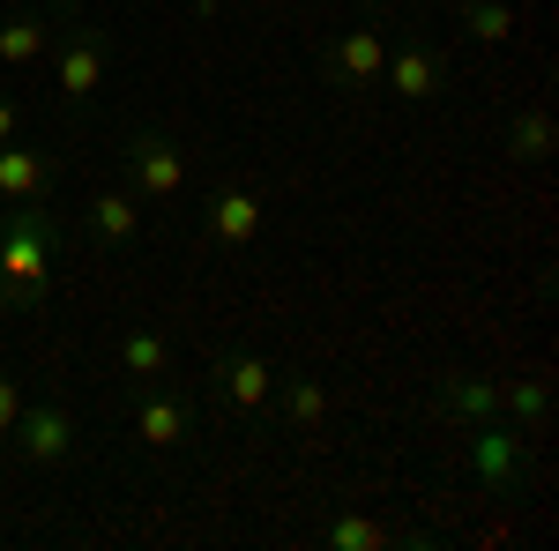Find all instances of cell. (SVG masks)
<instances>
[{"instance_id":"6da1fadb","label":"cell","mask_w":559,"mask_h":551,"mask_svg":"<svg viewBox=\"0 0 559 551\" xmlns=\"http://www.w3.org/2000/svg\"><path fill=\"white\" fill-rule=\"evenodd\" d=\"M52 276V224L38 216V202H15L8 231H0V284L23 298V291H45Z\"/></svg>"},{"instance_id":"7a4b0ae2","label":"cell","mask_w":559,"mask_h":551,"mask_svg":"<svg viewBox=\"0 0 559 551\" xmlns=\"http://www.w3.org/2000/svg\"><path fill=\"white\" fill-rule=\"evenodd\" d=\"M128 165H134V194H150V202H173L179 187H187V149H179L173 134H134Z\"/></svg>"},{"instance_id":"3957f363","label":"cell","mask_w":559,"mask_h":551,"mask_svg":"<svg viewBox=\"0 0 559 551\" xmlns=\"http://www.w3.org/2000/svg\"><path fill=\"white\" fill-rule=\"evenodd\" d=\"M381 68H388V38H381V23H350L344 38L329 45V75L350 89H373L381 83Z\"/></svg>"},{"instance_id":"277c9868","label":"cell","mask_w":559,"mask_h":551,"mask_svg":"<svg viewBox=\"0 0 559 551\" xmlns=\"http://www.w3.org/2000/svg\"><path fill=\"white\" fill-rule=\"evenodd\" d=\"M254 231H261V194L254 187H216V202H210V239L216 247H254Z\"/></svg>"},{"instance_id":"5b68a950","label":"cell","mask_w":559,"mask_h":551,"mask_svg":"<svg viewBox=\"0 0 559 551\" xmlns=\"http://www.w3.org/2000/svg\"><path fill=\"white\" fill-rule=\"evenodd\" d=\"M440 75H448V60L432 52V45H403V52H388V68H381V83H395V97H432L440 89Z\"/></svg>"},{"instance_id":"8992f818","label":"cell","mask_w":559,"mask_h":551,"mask_svg":"<svg viewBox=\"0 0 559 551\" xmlns=\"http://www.w3.org/2000/svg\"><path fill=\"white\" fill-rule=\"evenodd\" d=\"M15 440H23L31 463H68V447H75V418H68V410H23V418H15Z\"/></svg>"},{"instance_id":"52a82bcc","label":"cell","mask_w":559,"mask_h":551,"mask_svg":"<svg viewBox=\"0 0 559 551\" xmlns=\"http://www.w3.org/2000/svg\"><path fill=\"white\" fill-rule=\"evenodd\" d=\"M97 75H105V31H75L60 68H52V83H60V97H90Z\"/></svg>"},{"instance_id":"ba28073f","label":"cell","mask_w":559,"mask_h":551,"mask_svg":"<svg viewBox=\"0 0 559 551\" xmlns=\"http://www.w3.org/2000/svg\"><path fill=\"white\" fill-rule=\"evenodd\" d=\"M216 381H224V395H231L239 410H261V403L276 395V366L254 358V350H239V358H224V366H216Z\"/></svg>"},{"instance_id":"9c48e42d","label":"cell","mask_w":559,"mask_h":551,"mask_svg":"<svg viewBox=\"0 0 559 551\" xmlns=\"http://www.w3.org/2000/svg\"><path fill=\"white\" fill-rule=\"evenodd\" d=\"M455 31L477 45H508L515 38V0H455Z\"/></svg>"},{"instance_id":"30bf717a","label":"cell","mask_w":559,"mask_h":551,"mask_svg":"<svg viewBox=\"0 0 559 551\" xmlns=\"http://www.w3.org/2000/svg\"><path fill=\"white\" fill-rule=\"evenodd\" d=\"M52 187V165L38 149H0V202H38Z\"/></svg>"},{"instance_id":"8fae6325","label":"cell","mask_w":559,"mask_h":551,"mask_svg":"<svg viewBox=\"0 0 559 551\" xmlns=\"http://www.w3.org/2000/svg\"><path fill=\"white\" fill-rule=\"evenodd\" d=\"M90 224H97V239H105V247H128L134 231H142V194H128V187L97 194V202H90Z\"/></svg>"},{"instance_id":"7c38bea8","label":"cell","mask_w":559,"mask_h":551,"mask_svg":"<svg viewBox=\"0 0 559 551\" xmlns=\"http://www.w3.org/2000/svg\"><path fill=\"white\" fill-rule=\"evenodd\" d=\"M134 432H142L150 447H179V440H187V403H179V395H150V403L134 410Z\"/></svg>"},{"instance_id":"4fadbf2b","label":"cell","mask_w":559,"mask_h":551,"mask_svg":"<svg viewBox=\"0 0 559 551\" xmlns=\"http://www.w3.org/2000/svg\"><path fill=\"white\" fill-rule=\"evenodd\" d=\"M471 463H477V477H485V484H508V477H515V463H522V447L508 440V432H477V440H471Z\"/></svg>"},{"instance_id":"5bb4252c","label":"cell","mask_w":559,"mask_h":551,"mask_svg":"<svg viewBox=\"0 0 559 551\" xmlns=\"http://www.w3.org/2000/svg\"><path fill=\"white\" fill-rule=\"evenodd\" d=\"M440 403H448V418H492L500 410V381H448L440 387Z\"/></svg>"},{"instance_id":"9a60e30c","label":"cell","mask_w":559,"mask_h":551,"mask_svg":"<svg viewBox=\"0 0 559 551\" xmlns=\"http://www.w3.org/2000/svg\"><path fill=\"white\" fill-rule=\"evenodd\" d=\"M329 544L336 551H388L395 529H388V522H366V514H336V522H329Z\"/></svg>"},{"instance_id":"2e32d148","label":"cell","mask_w":559,"mask_h":551,"mask_svg":"<svg viewBox=\"0 0 559 551\" xmlns=\"http://www.w3.org/2000/svg\"><path fill=\"white\" fill-rule=\"evenodd\" d=\"M120 366H128L134 381H157V373L173 366V343H165V336H150V328H134V336L120 343Z\"/></svg>"},{"instance_id":"e0dca14e","label":"cell","mask_w":559,"mask_h":551,"mask_svg":"<svg viewBox=\"0 0 559 551\" xmlns=\"http://www.w3.org/2000/svg\"><path fill=\"white\" fill-rule=\"evenodd\" d=\"M45 38H52V31H45L38 15H23V23H0V68H31V60L45 52Z\"/></svg>"},{"instance_id":"ac0fdd59","label":"cell","mask_w":559,"mask_h":551,"mask_svg":"<svg viewBox=\"0 0 559 551\" xmlns=\"http://www.w3.org/2000/svg\"><path fill=\"white\" fill-rule=\"evenodd\" d=\"M508 157H522V165L552 157V112H545V105H537V112H522V128L508 134Z\"/></svg>"},{"instance_id":"d6986e66","label":"cell","mask_w":559,"mask_h":551,"mask_svg":"<svg viewBox=\"0 0 559 551\" xmlns=\"http://www.w3.org/2000/svg\"><path fill=\"white\" fill-rule=\"evenodd\" d=\"M284 410H292L299 432H313V424L329 418V387H321V381H292V387H284Z\"/></svg>"},{"instance_id":"ffe728a7","label":"cell","mask_w":559,"mask_h":551,"mask_svg":"<svg viewBox=\"0 0 559 551\" xmlns=\"http://www.w3.org/2000/svg\"><path fill=\"white\" fill-rule=\"evenodd\" d=\"M500 410H515V418H545V410H552V395H545V381H508L500 387Z\"/></svg>"},{"instance_id":"44dd1931","label":"cell","mask_w":559,"mask_h":551,"mask_svg":"<svg viewBox=\"0 0 559 551\" xmlns=\"http://www.w3.org/2000/svg\"><path fill=\"white\" fill-rule=\"evenodd\" d=\"M15 418H23V387L0 373V432H15Z\"/></svg>"},{"instance_id":"7402d4cb","label":"cell","mask_w":559,"mask_h":551,"mask_svg":"<svg viewBox=\"0 0 559 551\" xmlns=\"http://www.w3.org/2000/svg\"><path fill=\"white\" fill-rule=\"evenodd\" d=\"M8 134H15V105H0V142H8Z\"/></svg>"},{"instance_id":"603a6c76","label":"cell","mask_w":559,"mask_h":551,"mask_svg":"<svg viewBox=\"0 0 559 551\" xmlns=\"http://www.w3.org/2000/svg\"><path fill=\"white\" fill-rule=\"evenodd\" d=\"M38 8H45V0H38Z\"/></svg>"}]
</instances>
